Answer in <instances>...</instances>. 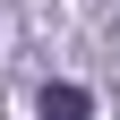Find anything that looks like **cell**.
Listing matches in <instances>:
<instances>
[{
    "mask_svg": "<svg viewBox=\"0 0 120 120\" xmlns=\"http://www.w3.org/2000/svg\"><path fill=\"white\" fill-rule=\"evenodd\" d=\"M34 112H43V120H94V94H86V86H43Z\"/></svg>",
    "mask_w": 120,
    "mask_h": 120,
    "instance_id": "cell-1",
    "label": "cell"
}]
</instances>
